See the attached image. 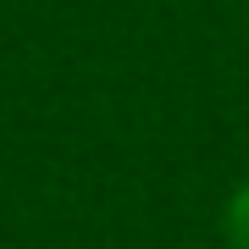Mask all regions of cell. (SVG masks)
Returning <instances> with one entry per match:
<instances>
[{
    "instance_id": "obj_1",
    "label": "cell",
    "mask_w": 249,
    "mask_h": 249,
    "mask_svg": "<svg viewBox=\"0 0 249 249\" xmlns=\"http://www.w3.org/2000/svg\"><path fill=\"white\" fill-rule=\"evenodd\" d=\"M227 238H232V249H249V183L227 205Z\"/></svg>"
}]
</instances>
